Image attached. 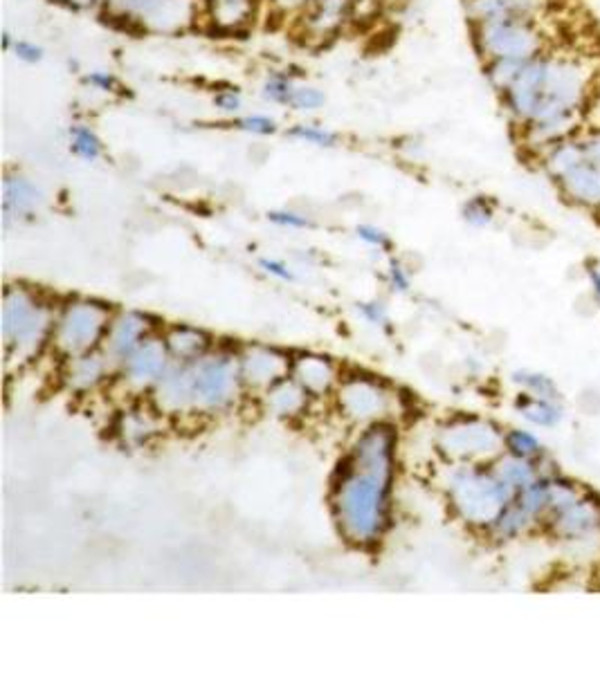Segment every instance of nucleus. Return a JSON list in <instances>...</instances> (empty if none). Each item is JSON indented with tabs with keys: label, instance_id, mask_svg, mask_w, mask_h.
Listing matches in <instances>:
<instances>
[{
	"label": "nucleus",
	"instance_id": "f257e3e1",
	"mask_svg": "<svg viewBox=\"0 0 600 673\" xmlns=\"http://www.w3.org/2000/svg\"><path fill=\"white\" fill-rule=\"evenodd\" d=\"M396 449V427L371 423L335 467L331 515L340 536L356 548L378 546L392 526Z\"/></svg>",
	"mask_w": 600,
	"mask_h": 673
},
{
	"label": "nucleus",
	"instance_id": "f03ea898",
	"mask_svg": "<svg viewBox=\"0 0 600 673\" xmlns=\"http://www.w3.org/2000/svg\"><path fill=\"white\" fill-rule=\"evenodd\" d=\"M591 68L580 56L551 50L524 63L513 86L501 92V106L518 128L560 115L587 113Z\"/></svg>",
	"mask_w": 600,
	"mask_h": 673
},
{
	"label": "nucleus",
	"instance_id": "7ed1b4c3",
	"mask_svg": "<svg viewBox=\"0 0 600 673\" xmlns=\"http://www.w3.org/2000/svg\"><path fill=\"white\" fill-rule=\"evenodd\" d=\"M239 358L232 352H207L196 362H171L155 384L153 402L161 413H220L241 396Z\"/></svg>",
	"mask_w": 600,
	"mask_h": 673
},
{
	"label": "nucleus",
	"instance_id": "20e7f679",
	"mask_svg": "<svg viewBox=\"0 0 600 673\" xmlns=\"http://www.w3.org/2000/svg\"><path fill=\"white\" fill-rule=\"evenodd\" d=\"M54 310L29 287L10 285L3 299V341L8 362L31 360L52 339Z\"/></svg>",
	"mask_w": 600,
	"mask_h": 673
},
{
	"label": "nucleus",
	"instance_id": "39448f33",
	"mask_svg": "<svg viewBox=\"0 0 600 673\" xmlns=\"http://www.w3.org/2000/svg\"><path fill=\"white\" fill-rule=\"evenodd\" d=\"M450 501L457 515L470 523L488 528L507 505L513 503L515 490L503 480L495 467L463 465L450 478Z\"/></svg>",
	"mask_w": 600,
	"mask_h": 673
},
{
	"label": "nucleus",
	"instance_id": "423d86ee",
	"mask_svg": "<svg viewBox=\"0 0 600 673\" xmlns=\"http://www.w3.org/2000/svg\"><path fill=\"white\" fill-rule=\"evenodd\" d=\"M472 39L484 63L497 59L531 61L549 52V37L535 18H493L472 23Z\"/></svg>",
	"mask_w": 600,
	"mask_h": 673
},
{
	"label": "nucleus",
	"instance_id": "0eeeda50",
	"mask_svg": "<svg viewBox=\"0 0 600 673\" xmlns=\"http://www.w3.org/2000/svg\"><path fill=\"white\" fill-rule=\"evenodd\" d=\"M111 322L113 314L104 303L71 301L56 312L50 341L63 360L77 358L102 348Z\"/></svg>",
	"mask_w": 600,
	"mask_h": 673
},
{
	"label": "nucleus",
	"instance_id": "6e6552de",
	"mask_svg": "<svg viewBox=\"0 0 600 673\" xmlns=\"http://www.w3.org/2000/svg\"><path fill=\"white\" fill-rule=\"evenodd\" d=\"M104 8L119 21L157 35H178L199 18V0H106Z\"/></svg>",
	"mask_w": 600,
	"mask_h": 673
},
{
	"label": "nucleus",
	"instance_id": "1a4fd4ad",
	"mask_svg": "<svg viewBox=\"0 0 600 673\" xmlns=\"http://www.w3.org/2000/svg\"><path fill=\"white\" fill-rule=\"evenodd\" d=\"M438 452L446 458L463 465H482L493 461L503 449V436L493 423L463 418L452 420L438 431Z\"/></svg>",
	"mask_w": 600,
	"mask_h": 673
},
{
	"label": "nucleus",
	"instance_id": "9d476101",
	"mask_svg": "<svg viewBox=\"0 0 600 673\" xmlns=\"http://www.w3.org/2000/svg\"><path fill=\"white\" fill-rule=\"evenodd\" d=\"M337 402L346 418L360 425H371V423H381L387 418L394 400H392V393L383 387L381 381H375L365 375H356V377H346L340 384Z\"/></svg>",
	"mask_w": 600,
	"mask_h": 673
},
{
	"label": "nucleus",
	"instance_id": "9b49d317",
	"mask_svg": "<svg viewBox=\"0 0 600 673\" xmlns=\"http://www.w3.org/2000/svg\"><path fill=\"white\" fill-rule=\"evenodd\" d=\"M169 348L165 337L151 335L133 355L119 366V375L126 387L131 391H153L155 384L163 379L167 368L171 366Z\"/></svg>",
	"mask_w": 600,
	"mask_h": 673
},
{
	"label": "nucleus",
	"instance_id": "f8f14e48",
	"mask_svg": "<svg viewBox=\"0 0 600 673\" xmlns=\"http://www.w3.org/2000/svg\"><path fill=\"white\" fill-rule=\"evenodd\" d=\"M151 335L149 316L140 312H119L113 316L102 350L113 366L119 368Z\"/></svg>",
	"mask_w": 600,
	"mask_h": 673
},
{
	"label": "nucleus",
	"instance_id": "ddd939ff",
	"mask_svg": "<svg viewBox=\"0 0 600 673\" xmlns=\"http://www.w3.org/2000/svg\"><path fill=\"white\" fill-rule=\"evenodd\" d=\"M291 360L283 358L281 352L264 346L245 348L239 355L241 379L245 387L252 389H272L277 381L286 379L291 375Z\"/></svg>",
	"mask_w": 600,
	"mask_h": 673
},
{
	"label": "nucleus",
	"instance_id": "4468645a",
	"mask_svg": "<svg viewBox=\"0 0 600 673\" xmlns=\"http://www.w3.org/2000/svg\"><path fill=\"white\" fill-rule=\"evenodd\" d=\"M46 205V191L23 173H10L3 182V222L5 228L37 218Z\"/></svg>",
	"mask_w": 600,
	"mask_h": 673
},
{
	"label": "nucleus",
	"instance_id": "2eb2a0df",
	"mask_svg": "<svg viewBox=\"0 0 600 673\" xmlns=\"http://www.w3.org/2000/svg\"><path fill=\"white\" fill-rule=\"evenodd\" d=\"M356 0H315L312 8L302 14V31L308 41L322 43L340 35L344 25L354 21Z\"/></svg>",
	"mask_w": 600,
	"mask_h": 673
},
{
	"label": "nucleus",
	"instance_id": "dca6fc26",
	"mask_svg": "<svg viewBox=\"0 0 600 673\" xmlns=\"http://www.w3.org/2000/svg\"><path fill=\"white\" fill-rule=\"evenodd\" d=\"M111 368H115L113 362L100 348L92 352H84V355L77 358H68L61 371V381L66 384L68 391L88 393L100 387V384L111 375Z\"/></svg>",
	"mask_w": 600,
	"mask_h": 673
},
{
	"label": "nucleus",
	"instance_id": "f3484780",
	"mask_svg": "<svg viewBox=\"0 0 600 673\" xmlns=\"http://www.w3.org/2000/svg\"><path fill=\"white\" fill-rule=\"evenodd\" d=\"M465 14L472 23L493 18H535L542 21L551 0H465Z\"/></svg>",
	"mask_w": 600,
	"mask_h": 673
},
{
	"label": "nucleus",
	"instance_id": "a211bd4d",
	"mask_svg": "<svg viewBox=\"0 0 600 673\" xmlns=\"http://www.w3.org/2000/svg\"><path fill=\"white\" fill-rule=\"evenodd\" d=\"M558 186L566 200H572L578 207L600 209V167L589 163H580L566 176L558 180Z\"/></svg>",
	"mask_w": 600,
	"mask_h": 673
},
{
	"label": "nucleus",
	"instance_id": "6ab92c4d",
	"mask_svg": "<svg viewBox=\"0 0 600 673\" xmlns=\"http://www.w3.org/2000/svg\"><path fill=\"white\" fill-rule=\"evenodd\" d=\"M291 377L302 384V387L308 391V396H324L329 393L335 381H337V373L335 366L324 360V358H299L291 364Z\"/></svg>",
	"mask_w": 600,
	"mask_h": 673
},
{
	"label": "nucleus",
	"instance_id": "aec40b11",
	"mask_svg": "<svg viewBox=\"0 0 600 673\" xmlns=\"http://www.w3.org/2000/svg\"><path fill=\"white\" fill-rule=\"evenodd\" d=\"M165 344L174 362H196L212 350L209 337L192 326H174L165 333Z\"/></svg>",
	"mask_w": 600,
	"mask_h": 673
},
{
	"label": "nucleus",
	"instance_id": "412c9836",
	"mask_svg": "<svg viewBox=\"0 0 600 673\" xmlns=\"http://www.w3.org/2000/svg\"><path fill=\"white\" fill-rule=\"evenodd\" d=\"M540 157L542 169L551 180H560L562 176L570 173L572 169H576L580 163H585V144H583V133L576 138L564 140L551 148H547Z\"/></svg>",
	"mask_w": 600,
	"mask_h": 673
},
{
	"label": "nucleus",
	"instance_id": "4be33fe9",
	"mask_svg": "<svg viewBox=\"0 0 600 673\" xmlns=\"http://www.w3.org/2000/svg\"><path fill=\"white\" fill-rule=\"evenodd\" d=\"M308 391L297 384L293 377L277 381L272 389L266 391V404L277 418H295L308 406Z\"/></svg>",
	"mask_w": 600,
	"mask_h": 673
},
{
	"label": "nucleus",
	"instance_id": "5701e85b",
	"mask_svg": "<svg viewBox=\"0 0 600 673\" xmlns=\"http://www.w3.org/2000/svg\"><path fill=\"white\" fill-rule=\"evenodd\" d=\"M117 433L126 444H146L157 433V418L146 409H129L119 415Z\"/></svg>",
	"mask_w": 600,
	"mask_h": 673
},
{
	"label": "nucleus",
	"instance_id": "b1692460",
	"mask_svg": "<svg viewBox=\"0 0 600 673\" xmlns=\"http://www.w3.org/2000/svg\"><path fill=\"white\" fill-rule=\"evenodd\" d=\"M212 21L224 29H239L255 16V0H207Z\"/></svg>",
	"mask_w": 600,
	"mask_h": 673
},
{
	"label": "nucleus",
	"instance_id": "393cba45",
	"mask_svg": "<svg viewBox=\"0 0 600 673\" xmlns=\"http://www.w3.org/2000/svg\"><path fill=\"white\" fill-rule=\"evenodd\" d=\"M518 411L524 420L538 427H556L562 420V409L558 406L556 400L547 398H535V396H520L518 400Z\"/></svg>",
	"mask_w": 600,
	"mask_h": 673
},
{
	"label": "nucleus",
	"instance_id": "a878e982",
	"mask_svg": "<svg viewBox=\"0 0 600 673\" xmlns=\"http://www.w3.org/2000/svg\"><path fill=\"white\" fill-rule=\"evenodd\" d=\"M68 138H71L73 155L84 159V163H98V159H102L104 144H102V138L98 135V131H94L92 126L77 121L71 126Z\"/></svg>",
	"mask_w": 600,
	"mask_h": 673
},
{
	"label": "nucleus",
	"instance_id": "bb28decb",
	"mask_svg": "<svg viewBox=\"0 0 600 673\" xmlns=\"http://www.w3.org/2000/svg\"><path fill=\"white\" fill-rule=\"evenodd\" d=\"M533 517L526 515V512L513 501L511 505L503 507L501 515L488 526V532L495 539H513L518 534H522L528 526H531Z\"/></svg>",
	"mask_w": 600,
	"mask_h": 673
},
{
	"label": "nucleus",
	"instance_id": "cd10ccee",
	"mask_svg": "<svg viewBox=\"0 0 600 673\" xmlns=\"http://www.w3.org/2000/svg\"><path fill=\"white\" fill-rule=\"evenodd\" d=\"M299 81L295 79V75H291L289 70H272L268 73V77L261 83V98L268 104H277V106H289L291 94L295 90Z\"/></svg>",
	"mask_w": 600,
	"mask_h": 673
},
{
	"label": "nucleus",
	"instance_id": "c85d7f7f",
	"mask_svg": "<svg viewBox=\"0 0 600 673\" xmlns=\"http://www.w3.org/2000/svg\"><path fill=\"white\" fill-rule=\"evenodd\" d=\"M495 471L507 480V483L515 490V492H520V490H524L526 486H531L535 478H538V474H535V469H533V465H531V461H524V458H515V456H507V458H501L497 465H495Z\"/></svg>",
	"mask_w": 600,
	"mask_h": 673
},
{
	"label": "nucleus",
	"instance_id": "c756f323",
	"mask_svg": "<svg viewBox=\"0 0 600 673\" xmlns=\"http://www.w3.org/2000/svg\"><path fill=\"white\" fill-rule=\"evenodd\" d=\"M289 135L302 144H310V146H318V148H335L340 144V135L335 131H331V128L322 126V124H315V121H304V124H295Z\"/></svg>",
	"mask_w": 600,
	"mask_h": 673
},
{
	"label": "nucleus",
	"instance_id": "7c9ffc66",
	"mask_svg": "<svg viewBox=\"0 0 600 673\" xmlns=\"http://www.w3.org/2000/svg\"><path fill=\"white\" fill-rule=\"evenodd\" d=\"M526 61H511V59H497V61H488L484 63V70H486V79L488 83L493 86V90L497 94L507 92L513 81L518 79L520 70L524 68Z\"/></svg>",
	"mask_w": 600,
	"mask_h": 673
},
{
	"label": "nucleus",
	"instance_id": "2f4dec72",
	"mask_svg": "<svg viewBox=\"0 0 600 673\" xmlns=\"http://www.w3.org/2000/svg\"><path fill=\"white\" fill-rule=\"evenodd\" d=\"M503 449L515 458H524V461H533L542 452L540 440L535 438L533 433L524 431V429H513L507 436H503Z\"/></svg>",
	"mask_w": 600,
	"mask_h": 673
},
{
	"label": "nucleus",
	"instance_id": "473e14b6",
	"mask_svg": "<svg viewBox=\"0 0 600 673\" xmlns=\"http://www.w3.org/2000/svg\"><path fill=\"white\" fill-rule=\"evenodd\" d=\"M324 104H327V94L318 86L299 81L291 94L289 108H293L295 113H315V111L324 108Z\"/></svg>",
	"mask_w": 600,
	"mask_h": 673
},
{
	"label": "nucleus",
	"instance_id": "72a5a7b5",
	"mask_svg": "<svg viewBox=\"0 0 600 673\" xmlns=\"http://www.w3.org/2000/svg\"><path fill=\"white\" fill-rule=\"evenodd\" d=\"M461 216L470 224V228L482 230V228H488V224L495 220V205L486 196H475L463 205Z\"/></svg>",
	"mask_w": 600,
	"mask_h": 673
},
{
	"label": "nucleus",
	"instance_id": "f704fd0d",
	"mask_svg": "<svg viewBox=\"0 0 600 673\" xmlns=\"http://www.w3.org/2000/svg\"><path fill=\"white\" fill-rule=\"evenodd\" d=\"M515 381L522 384V389L528 396L535 398H547V400H556L558 402V387L556 381L547 375L540 373H515Z\"/></svg>",
	"mask_w": 600,
	"mask_h": 673
},
{
	"label": "nucleus",
	"instance_id": "c9c22d12",
	"mask_svg": "<svg viewBox=\"0 0 600 673\" xmlns=\"http://www.w3.org/2000/svg\"><path fill=\"white\" fill-rule=\"evenodd\" d=\"M234 126L239 128L241 133L259 135V138H268V135H275V133L279 131V124H277L275 117H270V115H259V113L237 117V119H234Z\"/></svg>",
	"mask_w": 600,
	"mask_h": 673
},
{
	"label": "nucleus",
	"instance_id": "e433bc0d",
	"mask_svg": "<svg viewBox=\"0 0 600 673\" xmlns=\"http://www.w3.org/2000/svg\"><path fill=\"white\" fill-rule=\"evenodd\" d=\"M268 220L272 224H277V228H283V230H310L312 228V220L310 216L306 213H299V211H293V209H275V211H268Z\"/></svg>",
	"mask_w": 600,
	"mask_h": 673
},
{
	"label": "nucleus",
	"instance_id": "4c0bfd02",
	"mask_svg": "<svg viewBox=\"0 0 600 673\" xmlns=\"http://www.w3.org/2000/svg\"><path fill=\"white\" fill-rule=\"evenodd\" d=\"M358 314L365 319V322L371 326V328H387L390 326V312L387 308L381 303V301H360L356 306Z\"/></svg>",
	"mask_w": 600,
	"mask_h": 673
},
{
	"label": "nucleus",
	"instance_id": "58836bf2",
	"mask_svg": "<svg viewBox=\"0 0 600 673\" xmlns=\"http://www.w3.org/2000/svg\"><path fill=\"white\" fill-rule=\"evenodd\" d=\"M214 106L224 115H239L243 111V94L239 88H224L216 90Z\"/></svg>",
	"mask_w": 600,
	"mask_h": 673
},
{
	"label": "nucleus",
	"instance_id": "ea45409f",
	"mask_svg": "<svg viewBox=\"0 0 600 673\" xmlns=\"http://www.w3.org/2000/svg\"><path fill=\"white\" fill-rule=\"evenodd\" d=\"M385 279H387L390 290L396 293V295H407V293H409V287H412V279H409L407 268H405L398 259H390Z\"/></svg>",
	"mask_w": 600,
	"mask_h": 673
},
{
	"label": "nucleus",
	"instance_id": "a19ab883",
	"mask_svg": "<svg viewBox=\"0 0 600 673\" xmlns=\"http://www.w3.org/2000/svg\"><path fill=\"white\" fill-rule=\"evenodd\" d=\"M356 234H358V238H360L365 245H369V247H373V249L385 251V249L392 247L390 236H387L381 228H375V224H358Z\"/></svg>",
	"mask_w": 600,
	"mask_h": 673
},
{
	"label": "nucleus",
	"instance_id": "79ce46f5",
	"mask_svg": "<svg viewBox=\"0 0 600 673\" xmlns=\"http://www.w3.org/2000/svg\"><path fill=\"white\" fill-rule=\"evenodd\" d=\"M266 3L281 16H302L312 8L315 0H266Z\"/></svg>",
	"mask_w": 600,
	"mask_h": 673
},
{
	"label": "nucleus",
	"instance_id": "37998d69",
	"mask_svg": "<svg viewBox=\"0 0 600 673\" xmlns=\"http://www.w3.org/2000/svg\"><path fill=\"white\" fill-rule=\"evenodd\" d=\"M259 268H261L266 274L275 276V279H279V281H283V283H293V281L297 279V276H295V270H293L286 261L268 259V256H264V259H259Z\"/></svg>",
	"mask_w": 600,
	"mask_h": 673
},
{
	"label": "nucleus",
	"instance_id": "c03bdc74",
	"mask_svg": "<svg viewBox=\"0 0 600 673\" xmlns=\"http://www.w3.org/2000/svg\"><path fill=\"white\" fill-rule=\"evenodd\" d=\"M12 52H14V56H16L18 61H23V63H39V61H43V56H46V52H43L41 46L31 43V41H25V39H16L14 46H12Z\"/></svg>",
	"mask_w": 600,
	"mask_h": 673
},
{
	"label": "nucleus",
	"instance_id": "a18cd8bd",
	"mask_svg": "<svg viewBox=\"0 0 600 673\" xmlns=\"http://www.w3.org/2000/svg\"><path fill=\"white\" fill-rule=\"evenodd\" d=\"M86 86H90L92 90L98 92H115L119 88V81L113 73H106V70H94V73H88L84 77Z\"/></svg>",
	"mask_w": 600,
	"mask_h": 673
},
{
	"label": "nucleus",
	"instance_id": "49530a36",
	"mask_svg": "<svg viewBox=\"0 0 600 673\" xmlns=\"http://www.w3.org/2000/svg\"><path fill=\"white\" fill-rule=\"evenodd\" d=\"M583 144H585V155L589 163L600 167V126L589 128L587 133H583Z\"/></svg>",
	"mask_w": 600,
	"mask_h": 673
},
{
	"label": "nucleus",
	"instance_id": "de8ad7c7",
	"mask_svg": "<svg viewBox=\"0 0 600 673\" xmlns=\"http://www.w3.org/2000/svg\"><path fill=\"white\" fill-rule=\"evenodd\" d=\"M59 3H66L71 10H77V12H88V10H98L100 5L106 3V0H59Z\"/></svg>",
	"mask_w": 600,
	"mask_h": 673
},
{
	"label": "nucleus",
	"instance_id": "09e8293b",
	"mask_svg": "<svg viewBox=\"0 0 600 673\" xmlns=\"http://www.w3.org/2000/svg\"><path fill=\"white\" fill-rule=\"evenodd\" d=\"M589 281H591V287H593V295H596V299L600 303V268L589 270Z\"/></svg>",
	"mask_w": 600,
	"mask_h": 673
},
{
	"label": "nucleus",
	"instance_id": "8fccbe9b",
	"mask_svg": "<svg viewBox=\"0 0 600 673\" xmlns=\"http://www.w3.org/2000/svg\"><path fill=\"white\" fill-rule=\"evenodd\" d=\"M14 41H16V39H12V35H10V31H5V35H3V46H5V50H12Z\"/></svg>",
	"mask_w": 600,
	"mask_h": 673
}]
</instances>
